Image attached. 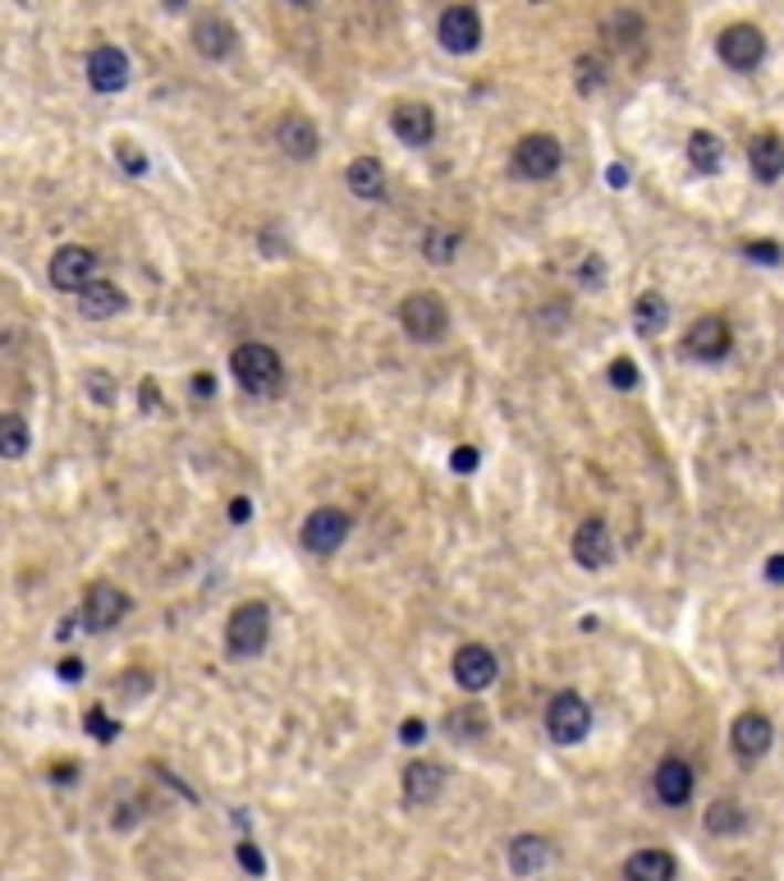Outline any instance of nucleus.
Here are the masks:
<instances>
[{
  "label": "nucleus",
  "instance_id": "f257e3e1",
  "mask_svg": "<svg viewBox=\"0 0 784 881\" xmlns=\"http://www.w3.org/2000/svg\"><path fill=\"white\" fill-rule=\"evenodd\" d=\"M230 373H234V381H239L248 395H258V400H271V395L280 390V381H285V363H280V354H275L271 345L248 340V345H239V349L230 354Z\"/></svg>",
  "mask_w": 784,
  "mask_h": 881
},
{
  "label": "nucleus",
  "instance_id": "f03ea898",
  "mask_svg": "<svg viewBox=\"0 0 784 881\" xmlns=\"http://www.w3.org/2000/svg\"><path fill=\"white\" fill-rule=\"evenodd\" d=\"M266 638H271V611H266V606L262 601L234 606V616L226 625V648L234 657H258L266 648Z\"/></svg>",
  "mask_w": 784,
  "mask_h": 881
},
{
  "label": "nucleus",
  "instance_id": "7ed1b4c3",
  "mask_svg": "<svg viewBox=\"0 0 784 881\" xmlns=\"http://www.w3.org/2000/svg\"><path fill=\"white\" fill-rule=\"evenodd\" d=\"M399 326L409 331L414 340H441L446 331H450V313H446V303L436 298V294H409L399 303Z\"/></svg>",
  "mask_w": 784,
  "mask_h": 881
},
{
  "label": "nucleus",
  "instance_id": "20e7f679",
  "mask_svg": "<svg viewBox=\"0 0 784 881\" xmlns=\"http://www.w3.org/2000/svg\"><path fill=\"white\" fill-rule=\"evenodd\" d=\"M546 731H551V740L555 744H578L587 731H592V712H587V703L578 693H555L551 703H546Z\"/></svg>",
  "mask_w": 784,
  "mask_h": 881
},
{
  "label": "nucleus",
  "instance_id": "39448f33",
  "mask_svg": "<svg viewBox=\"0 0 784 881\" xmlns=\"http://www.w3.org/2000/svg\"><path fill=\"white\" fill-rule=\"evenodd\" d=\"M349 514L344 510H335V505H322V510H312L307 520H303V546L312 556H331V552H339L344 546V537H349Z\"/></svg>",
  "mask_w": 784,
  "mask_h": 881
},
{
  "label": "nucleus",
  "instance_id": "423d86ee",
  "mask_svg": "<svg viewBox=\"0 0 784 881\" xmlns=\"http://www.w3.org/2000/svg\"><path fill=\"white\" fill-rule=\"evenodd\" d=\"M436 38H441V46L450 55H468L482 46V19L473 6H450L441 14V23H436Z\"/></svg>",
  "mask_w": 784,
  "mask_h": 881
},
{
  "label": "nucleus",
  "instance_id": "0eeeda50",
  "mask_svg": "<svg viewBox=\"0 0 784 881\" xmlns=\"http://www.w3.org/2000/svg\"><path fill=\"white\" fill-rule=\"evenodd\" d=\"M715 51H720V60H725L730 70H757L762 55H766V38L752 23H730L725 33H720Z\"/></svg>",
  "mask_w": 784,
  "mask_h": 881
},
{
  "label": "nucleus",
  "instance_id": "6e6552de",
  "mask_svg": "<svg viewBox=\"0 0 784 881\" xmlns=\"http://www.w3.org/2000/svg\"><path fill=\"white\" fill-rule=\"evenodd\" d=\"M514 170L523 179H551L560 170V143L551 134H527L514 143Z\"/></svg>",
  "mask_w": 784,
  "mask_h": 881
},
{
  "label": "nucleus",
  "instance_id": "1a4fd4ad",
  "mask_svg": "<svg viewBox=\"0 0 784 881\" xmlns=\"http://www.w3.org/2000/svg\"><path fill=\"white\" fill-rule=\"evenodd\" d=\"M495 652L491 648H482V643H463L459 652H454V680H459V689L463 693H482V689H491L495 684Z\"/></svg>",
  "mask_w": 784,
  "mask_h": 881
},
{
  "label": "nucleus",
  "instance_id": "9d476101",
  "mask_svg": "<svg viewBox=\"0 0 784 881\" xmlns=\"http://www.w3.org/2000/svg\"><path fill=\"white\" fill-rule=\"evenodd\" d=\"M124 616H129V597L115 584H92L83 597V620L87 629H115Z\"/></svg>",
  "mask_w": 784,
  "mask_h": 881
},
{
  "label": "nucleus",
  "instance_id": "9b49d317",
  "mask_svg": "<svg viewBox=\"0 0 784 881\" xmlns=\"http://www.w3.org/2000/svg\"><path fill=\"white\" fill-rule=\"evenodd\" d=\"M92 271H97V253L83 249V244H70L51 258V285L79 294L83 285H92Z\"/></svg>",
  "mask_w": 784,
  "mask_h": 881
},
{
  "label": "nucleus",
  "instance_id": "f8f14e48",
  "mask_svg": "<svg viewBox=\"0 0 784 881\" xmlns=\"http://www.w3.org/2000/svg\"><path fill=\"white\" fill-rule=\"evenodd\" d=\"M275 147L285 151V157H294V161H312V157H317V147H322V134H317V125H312L307 115L290 111L275 125Z\"/></svg>",
  "mask_w": 784,
  "mask_h": 881
},
{
  "label": "nucleus",
  "instance_id": "ddd939ff",
  "mask_svg": "<svg viewBox=\"0 0 784 881\" xmlns=\"http://www.w3.org/2000/svg\"><path fill=\"white\" fill-rule=\"evenodd\" d=\"M574 560L583 569H606L615 560V542H610L606 520H583L578 524V533H574Z\"/></svg>",
  "mask_w": 784,
  "mask_h": 881
},
{
  "label": "nucleus",
  "instance_id": "4468645a",
  "mask_svg": "<svg viewBox=\"0 0 784 881\" xmlns=\"http://www.w3.org/2000/svg\"><path fill=\"white\" fill-rule=\"evenodd\" d=\"M87 83L97 87V93H119V87L129 83V55L119 46H97L87 55Z\"/></svg>",
  "mask_w": 784,
  "mask_h": 881
},
{
  "label": "nucleus",
  "instance_id": "2eb2a0df",
  "mask_svg": "<svg viewBox=\"0 0 784 881\" xmlns=\"http://www.w3.org/2000/svg\"><path fill=\"white\" fill-rule=\"evenodd\" d=\"M651 785H656V799H661L666 808H683L688 799H693V767H688L683 757H666V763L656 767Z\"/></svg>",
  "mask_w": 784,
  "mask_h": 881
},
{
  "label": "nucleus",
  "instance_id": "dca6fc26",
  "mask_svg": "<svg viewBox=\"0 0 784 881\" xmlns=\"http://www.w3.org/2000/svg\"><path fill=\"white\" fill-rule=\"evenodd\" d=\"M683 349L693 354V358H702V363H720V358L730 354V326H725V317H702V322H693Z\"/></svg>",
  "mask_w": 784,
  "mask_h": 881
},
{
  "label": "nucleus",
  "instance_id": "f3484780",
  "mask_svg": "<svg viewBox=\"0 0 784 881\" xmlns=\"http://www.w3.org/2000/svg\"><path fill=\"white\" fill-rule=\"evenodd\" d=\"M771 740H775L771 716H762V712H743V716H734V725H730V744H734L739 757H762V753L771 748Z\"/></svg>",
  "mask_w": 784,
  "mask_h": 881
},
{
  "label": "nucleus",
  "instance_id": "a211bd4d",
  "mask_svg": "<svg viewBox=\"0 0 784 881\" xmlns=\"http://www.w3.org/2000/svg\"><path fill=\"white\" fill-rule=\"evenodd\" d=\"M441 785H446L441 767L409 763V767H404V780H399V795H404V804H409V808H427L436 795H441Z\"/></svg>",
  "mask_w": 784,
  "mask_h": 881
},
{
  "label": "nucleus",
  "instance_id": "6ab92c4d",
  "mask_svg": "<svg viewBox=\"0 0 784 881\" xmlns=\"http://www.w3.org/2000/svg\"><path fill=\"white\" fill-rule=\"evenodd\" d=\"M390 129L409 143V147H427L431 143V134H436V115H431V106H422V102H404V106H395V115H390Z\"/></svg>",
  "mask_w": 784,
  "mask_h": 881
},
{
  "label": "nucleus",
  "instance_id": "aec40b11",
  "mask_svg": "<svg viewBox=\"0 0 784 881\" xmlns=\"http://www.w3.org/2000/svg\"><path fill=\"white\" fill-rule=\"evenodd\" d=\"M79 313L92 322H111L115 313H124V290L111 281H92L79 290Z\"/></svg>",
  "mask_w": 784,
  "mask_h": 881
},
{
  "label": "nucleus",
  "instance_id": "412c9836",
  "mask_svg": "<svg viewBox=\"0 0 784 881\" xmlns=\"http://www.w3.org/2000/svg\"><path fill=\"white\" fill-rule=\"evenodd\" d=\"M194 51L207 60H226L234 51V23L226 19H198L194 23Z\"/></svg>",
  "mask_w": 784,
  "mask_h": 881
},
{
  "label": "nucleus",
  "instance_id": "4be33fe9",
  "mask_svg": "<svg viewBox=\"0 0 784 881\" xmlns=\"http://www.w3.org/2000/svg\"><path fill=\"white\" fill-rule=\"evenodd\" d=\"M344 179H349V193L354 198H367V202L386 198V166L376 161V157H354L349 170H344Z\"/></svg>",
  "mask_w": 784,
  "mask_h": 881
},
{
  "label": "nucleus",
  "instance_id": "5701e85b",
  "mask_svg": "<svg viewBox=\"0 0 784 881\" xmlns=\"http://www.w3.org/2000/svg\"><path fill=\"white\" fill-rule=\"evenodd\" d=\"M551 863V840L546 836H519L510 845V872L514 877H537Z\"/></svg>",
  "mask_w": 784,
  "mask_h": 881
},
{
  "label": "nucleus",
  "instance_id": "b1692460",
  "mask_svg": "<svg viewBox=\"0 0 784 881\" xmlns=\"http://www.w3.org/2000/svg\"><path fill=\"white\" fill-rule=\"evenodd\" d=\"M748 161H752V175H757L762 185H775V179L784 175V143H780L775 134L752 138V147H748Z\"/></svg>",
  "mask_w": 784,
  "mask_h": 881
},
{
  "label": "nucleus",
  "instance_id": "393cba45",
  "mask_svg": "<svg viewBox=\"0 0 784 881\" xmlns=\"http://www.w3.org/2000/svg\"><path fill=\"white\" fill-rule=\"evenodd\" d=\"M487 731H491V716H487L478 703H463V707H454V712L446 716V735L459 740V744H473V740H482Z\"/></svg>",
  "mask_w": 784,
  "mask_h": 881
},
{
  "label": "nucleus",
  "instance_id": "a878e982",
  "mask_svg": "<svg viewBox=\"0 0 784 881\" xmlns=\"http://www.w3.org/2000/svg\"><path fill=\"white\" fill-rule=\"evenodd\" d=\"M624 877L629 881H675V854H666V849H638L629 868H624Z\"/></svg>",
  "mask_w": 784,
  "mask_h": 881
},
{
  "label": "nucleus",
  "instance_id": "bb28decb",
  "mask_svg": "<svg viewBox=\"0 0 784 881\" xmlns=\"http://www.w3.org/2000/svg\"><path fill=\"white\" fill-rule=\"evenodd\" d=\"M688 161H693V170H702V175H715L720 166H725V143H720L711 129H698L693 138H688Z\"/></svg>",
  "mask_w": 784,
  "mask_h": 881
},
{
  "label": "nucleus",
  "instance_id": "cd10ccee",
  "mask_svg": "<svg viewBox=\"0 0 784 881\" xmlns=\"http://www.w3.org/2000/svg\"><path fill=\"white\" fill-rule=\"evenodd\" d=\"M743 808L734 804V799H715L711 808H707V831L711 836H734V831H743Z\"/></svg>",
  "mask_w": 784,
  "mask_h": 881
},
{
  "label": "nucleus",
  "instance_id": "c85d7f7f",
  "mask_svg": "<svg viewBox=\"0 0 784 881\" xmlns=\"http://www.w3.org/2000/svg\"><path fill=\"white\" fill-rule=\"evenodd\" d=\"M666 317H670V308H666L661 294H642V298L634 303V326L642 331V336H656V331L666 326Z\"/></svg>",
  "mask_w": 784,
  "mask_h": 881
},
{
  "label": "nucleus",
  "instance_id": "c756f323",
  "mask_svg": "<svg viewBox=\"0 0 784 881\" xmlns=\"http://www.w3.org/2000/svg\"><path fill=\"white\" fill-rule=\"evenodd\" d=\"M28 422L19 418V413H6L0 418V454H6V460H19V454L28 450Z\"/></svg>",
  "mask_w": 784,
  "mask_h": 881
},
{
  "label": "nucleus",
  "instance_id": "7c9ffc66",
  "mask_svg": "<svg viewBox=\"0 0 784 881\" xmlns=\"http://www.w3.org/2000/svg\"><path fill=\"white\" fill-rule=\"evenodd\" d=\"M454 249H459V230H427V239H422L427 262H450Z\"/></svg>",
  "mask_w": 784,
  "mask_h": 881
},
{
  "label": "nucleus",
  "instance_id": "2f4dec72",
  "mask_svg": "<svg viewBox=\"0 0 784 881\" xmlns=\"http://www.w3.org/2000/svg\"><path fill=\"white\" fill-rule=\"evenodd\" d=\"M606 33H610V42H638V33H642V19L634 14V10H619V14H610V23H606Z\"/></svg>",
  "mask_w": 784,
  "mask_h": 881
},
{
  "label": "nucleus",
  "instance_id": "473e14b6",
  "mask_svg": "<svg viewBox=\"0 0 784 881\" xmlns=\"http://www.w3.org/2000/svg\"><path fill=\"white\" fill-rule=\"evenodd\" d=\"M87 395H92V405L111 409V405H115V381H111L106 373H87Z\"/></svg>",
  "mask_w": 784,
  "mask_h": 881
},
{
  "label": "nucleus",
  "instance_id": "72a5a7b5",
  "mask_svg": "<svg viewBox=\"0 0 784 881\" xmlns=\"http://www.w3.org/2000/svg\"><path fill=\"white\" fill-rule=\"evenodd\" d=\"M87 731H92V740H102V744H106V740H115V735H119V725H115L102 707H92V712H87Z\"/></svg>",
  "mask_w": 784,
  "mask_h": 881
},
{
  "label": "nucleus",
  "instance_id": "f704fd0d",
  "mask_svg": "<svg viewBox=\"0 0 784 881\" xmlns=\"http://www.w3.org/2000/svg\"><path fill=\"white\" fill-rule=\"evenodd\" d=\"M115 157H119V166L129 170V175H143V170H147V157H143L134 143H115Z\"/></svg>",
  "mask_w": 784,
  "mask_h": 881
},
{
  "label": "nucleus",
  "instance_id": "c9c22d12",
  "mask_svg": "<svg viewBox=\"0 0 784 881\" xmlns=\"http://www.w3.org/2000/svg\"><path fill=\"white\" fill-rule=\"evenodd\" d=\"M610 381H615L619 390H634V386H638V368H634V358H615V363H610Z\"/></svg>",
  "mask_w": 784,
  "mask_h": 881
},
{
  "label": "nucleus",
  "instance_id": "e433bc0d",
  "mask_svg": "<svg viewBox=\"0 0 784 881\" xmlns=\"http://www.w3.org/2000/svg\"><path fill=\"white\" fill-rule=\"evenodd\" d=\"M743 253L752 258V262H780V244H771V239H748V244H743Z\"/></svg>",
  "mask_w": 784,
  "mask_h": 881
},
{
  "label": "nucleus",
  "instance_id": "4c0bfd02",
  "mask_svg": "<svg viewBox=\"0 0 784 881\" xmlns=\"http://www.w3.org/2000/svg\"><path fill=\"white\" fill-rule=\"evenodd\" d=\"M239 863H243L248 872H253V877H262V872H266V859H262V849H258V845H248V840L239 845Z\"/></svg>",
  "mask_w": 784,
  "mask_h": 881
},
{
  "label": "nucleus",
  "instance_id": "58836bf2",
  "mask_svg": "<svg viewBox=\"0 0 784 881\" xmlns=\"http://www.w3.org/2000/svg\"><path fill=\"white\" fill-rule=\"evenodd\" d=\"M450 464H454V473H473V469H478V450H473V445H459Z\"/></svg>",
  "mask_w": 784,
  "mask_h": 881
},
{
  "label": "nucleus",
  "instance_id": "ea45409f",
  "mask_svg": "<svg viewBox=\"0 0 784 881\" xmlns=\"http://www.w3.org/2000/svg\"><path fill=\"white\" fill-rule=\"evenodd\" d=\"M399 740H404V744H422V740H427V725H422L418 716L404 721V725H399Z\"/></svg>",
  "mask_w": 784,
  "mask_h": 881
},
{
  "label": "nucleus",
  "instance_id": "a19ab883",
  "mask_svg": "<svg viewBox=\"0 0 784 881\" xmlns=\"http://www.w3.org/2000/svg\"><path fill=\"white\" fill-rule=\"evenodd\" d=\"M578 87H597L602 83V65H597V60H578Z\"/></svg>",
  "mask_w": 784,
  "mask_h": 881
},
{
  "label": "nucleus",
  "instance_id": "79ce46f5",
  "mask_svg": "<svg viewBox=\"0 0 784 881\" xmlns=\"http://www.w3.org/2000/svg\"><path fill=\"white\" fill-rule=\"evenodd\" d=\"M766 579H771V584H784V556H771V560H766Z\"/></svg>",
  "mask_w": 784,
  "mask_h": 881
},
{
  "label": "nucleus",
  "instance_id": "37998d69",
  "mask_svg": "<svg viewBox=\"0 0 784 881\" xmlns=\"http://www.w3.org/2000/svg\"><path fill=\"white\" fill-rule=\"evenodd\" d=\"M60 675H65V680H83V665H79V657L60 661Z\"/></svg>",
  "mask_w": 784,
  "mask_h": 881
},
{
  "label": "nucleus",
  "instance_id": "c03bdc74",
  "mask_svg": "<svg viewBox=\"0 0 784 881\" xmlns=\"http://www.w3.org/2000/svg\"><path fill=\"white\" fill-rule=\"evenodd\" d=\"M230 520H234V524H243V520H248V501H243V496L230 505Z\"/></svg>",
  "mask_w": 784,
  "mask_h": 881
},
{
  "label": "nucleus",
  "instance_id": "a18cd8bd",
  "mask_svg": "<svg viewBox=\"0 0 784 881\" xmlns=\"http://www.w3.org/2000/svg\"><path fill=\"white\" fill-rule=\"evenodd\" d=\"M610 185H615V189H624V185H629V170H619V166H610Z\"/></svg>",
  "mask_w": 784,
  "mask_h": 881
},
{
  "label": "nucleus",
  "instance_id": "49530a36",
  "mask_svg": "<svg viewBox=\"0 0 784 881\" xmlns=\"http://www.w3.org/2000/svg\"><path fill=\"white\" fill-rule=\"evenodd\" d=\"M143 409H156V386H143Z\"/></svg>",
  "mask_w": 784,
  "mask_h": 881
},
{
  "label": "nucleus",
  "instance_id": "de8ad7c7",
  "mask_svg": "<svg viewBox=\"0 0 784 881\" xmlns=\"http://www.w3.org/2000/svg\"><path fill=\"white\" fill-rule=\"evenodd\" d=\"M194 390H198V395H211V377H194Z\"/></svg>",
  "mask_w": 784,
  "mask_h": 881
},
{
  "label": "nucleus",
  "instance_id": "09e8293b",
  "mask_svg": "<svg viewBox=\"0 0 784 881\" xmlns=\"http://www.w3.org/2000/svg\"><path fill=\"white\" fill-rule=\"evenodd\" d=\"M290 6H299V10H312V6H317V0H290Z\"/></svg>",
  "mask_w": 784,
  "mask_h": 881
}]
</instances>
